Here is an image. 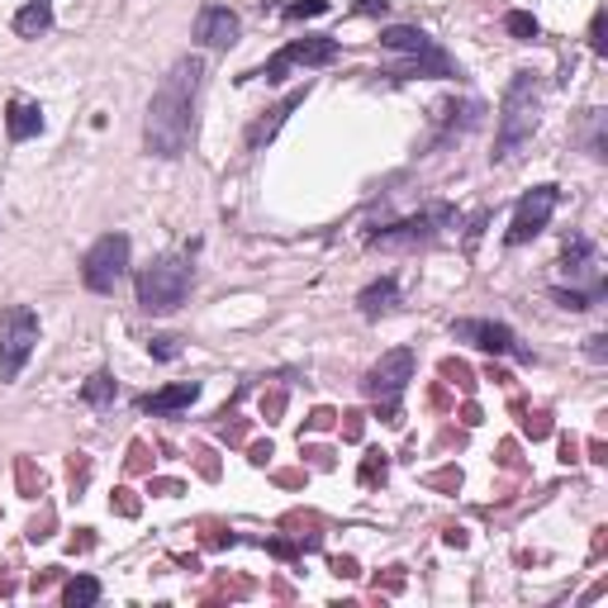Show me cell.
I'll use <instances>...</instances> for the list:
<instances>
[{
  "mask_svg": "<svg viewBox=\"0 0 608 608\" xmlns=\"http://www.w3.org/2000/svg\"><path fill=\"white\" fill-rule=\"evenodd\" d=\"M62 604H67V608H90V604H100V580H96V575H72L67 585H62Z\"/></svg>",
  "mask_w": 608,
  "mask_h": 608,
  "instance_id": "21",
  "label": "cell"
},
{
  "mask_svg": "<svg viewBox=\"0 0 608 608\" xmlns=\"http://www.w3.org/2000/svg\"><path fill=\"white\" fill-rule=\"evenodd\" d=\"M413 367H419V352L413 347H395V352H385L376 367L367 371V381H361V395L376 405V413L390 429L405 423V413H399V399H405L409 381H413Z\"/></svg>",
  "mask_w": 608,
  "mask_h": 608,
  "instance_id": "5",
  "label": "cell"
},
{
  "mask_svg": "<svg viewBox=\"0 0 608 608\" xmlns=\"http://www.w3.org/2000/svg\"><path fill=\"white\" fill-rule=\"evenodd\" d=\"M262 5H276V0H262Z\"/></svg>",
  "mask_w": 608,
  "mask_h": 608,
  "instance_id": "40",
  "label": "cell"
},
{
  "mask_svg": "<svg viewBox=\"0 0 608 608\" xmlns=\"http://www.w3.org/2000/svg\"><path fill=\"white\" fill-rule=\"evenodd\" d=\"M128 271V233H106L90 243V252L82 257V286L90 295H114Z\"/></svg>",
  "mask_w": 608,
  "mask_h": 608,
  "instance_id": "9",
  "label": "cell"
},
{
  "mask_svg": "<svg viewBox=\"0 0 608 608\" xmlns=\"http://www.w3.org/2000/svg\"><path fill=\"white\" fill-rule=\"evenodd\" d=\"M114 395H120V385H114L110 371H96V376L82 385V405H90V409H110Z\"/></svg>",
  "mask_w": 608,
  "mask_h": 608,
  "instance_id": "22",
  "label": "cell"
},
{
  "mask_svg": "<svg viewBox=\"0 0 608 608\" xmlns=\"http://www.w3.org/2000/svg\"><path fill=\"white\" fill-rule=\"evenodd\" d=\"M590 48L594 53H608V38H604V10H594V24H590Z\"/></svg>",
  "mask_w": 608,
  "mask_h": 608,
  "instance_id": "29",
  "label": "cell"
},
{
  "mask_svg": "<svg viewBox=\"0 0 608 608\" xmlns=\"http://www.w3.org/2000/svg\"><path fill=\"white\" fill-rule=\"evenodd\" d=\"M309 90H314V86L305 82L300 90H290V96L281 100V106H271V110L262 114V120H252V124H248V134H243V148H248V152H262V148L271 144V138L281 134V124H286L290 114H295V110H300L305 100H309Z\"/></svg>",
  "mask_w": 608,
  "mask_h": 608,
  "instance_id": "13",
  "label": "cell"
},
{
  "mask_svg": "<svg viewBox=\"0 0 608 608\" xmlns=\"http://www.w3.org/2000/svg\"><path fill=\"white\" fill-rule=\"evenodd\" d=\"M343 58V44L333 34H305L295 38V44H286L276 58H266V67L248 72L243 82H266V86H281L295 67H328V62Z\"/></svg>",
  "mask_w": 608,
  "mask_h": 608,
  "instance_id": "7",
  "label": "cell"
},
{
  "mask_svg": "<svg viewBox=\"0 0 608 608\" xmlns=\"http://www.w3.org/2000/svg\"><path fill=\"white\" fill-rule=\"evenodd\" d=\"M343 419H347L343 423V437H347V443H357V437H361V413L352 409V413H343Z\"/></svg>",
  "mask_w": 608,
  "mask_h": 608,
  "instance_id": "35",
  "label": "cell"
},
{
  "mask_svg": "<svg viewBox=\"0 0 608 608\" xmlns=\"http://www.w3.org/2000/svg\"><path fill=\"white\" fill-rule=\"evenodd\" d=\"M395 309H399V281L395 276L371 281V286L357 295V314L361 319H385V314H395Z\"/></svg>",
  "mask_w": 608,
  "mask_h": 608,
  "instance_id": "17",
  "label": "cell"
},
{
  "mask_svg": "<svg viewBox=\"0 0 608 608\" xmlns=\"http://www.w3.org/2000/svg\"><path fill=\"white\" fill-rule=\"evenodd\" d=\"M200 399V381H176V385H162V390H152L138 399V409L152 413V419H166V413H181L190 409Z\"/></svg>",
  "mask_w": 608,
  "mask_h": 608,
  "instance_id": "15",
  "label": "cell"
},
{
  "mask_svg": "<svg viewBox=\"0 0 608 608\" xmlns=\"http://www.w3.org/2000/svg\"><path fill=\"white\" fill-rule=\"evenodd\" d=\"M443 376L457 381L461 390H475V376H471V367H466V361H443Z\"/></svg>",
  "mask_w": 608,
  "mask_h": 608,
  "instance_id": "26",
  "label": "cell"
},
{
  "mask_svg": "<svg viewBox=\"0 0 608 608\" xmlns=\"http://www.w3.org/2000/svg\"><path fill=\"white\" fill-rule=\"evenodd\" d=\"M20 485L29 489V499L44 495V475H34V466H29V461H20Z\"/></svg>",
  "mask_w": 608,
  "mask_h": 608,
  "instance_id": "30",
  "label": "cell"
},
{
  "mask_svg": "<svg viewBox=\"0 0 608 608\" xmlns=\"http://www.w3.org/2000/svg\"><path fill=\"white\" fill-rule=\"evenodd\" d=\"M608 295V286H590V290H566V286H551V300L561 305V309H571V314H585V309H594Z\"/></svg>",
  "mask_w": 608,
  "mask_h": 608,
  "instance_id": "20",
  "label": "cell"
},
{
  "mask_svg": "<svg viewBox=\"0 0 608 608\" xmlns=\"http://www.w3.org/2000/svg\"><path fill=\"white\" fill-rule=\"evenodd\" d=\"M451 338L481 347V352H489V357H513L519 367H533L537 361L533 347H523L519 333H513L509 323H495V319H451Z\"/></svg>",
  "mask_w": 608,
  "mask_h": 608,
  "instance_id": "10",
  "label": "cell"
},
{
  "mask_svg": "<svg viewBox=\"0 0 608 608\" xmlns=\"http://www.w3.org/2000/svg\"><path fill=\"white\" fill-rule=\"evenodd\" d=\"M333 571H338V575H357V561H347V556H338V561H333Z\"/></svg>",
  "mask_w": 608,
  "mask_h": 608,
  "instance_id": "39",
  "label": "cell"
},
{
  "mask_svg": "<svg viewBox=\"0 0 608 608\" xmlns=\"http://www.w3.org/2000/svg\"><path fill=\"white\" fill-rule=\"evenodd\" d=\"M243 38V20L233 15L228 5H200L196 15V44L210 48V53H224Z\"/></svg>",
  "mask_w": 608,
  "mask_h": 608,
  "instance_id": "12",
  "label": "cell"
},
{
  "mask_svg": "<svg viewBox=\"0 0 608 608\" xmlns=\"http://www.w3.org/2000/svg\"><path fill=\"white\" fill-rule=\"evenodd\" d=\"M504 29L519 38V44H537L542 38V24H537V15H528V10H509V15H504Z\"/></svg>",
  "mask_w": 608,
  "mask_h": 608,
  "instance_id": "23",
  "label": "cell"
},
{
  "mask_svg": "<svg viewBox=\"0 0 608 608\" xmlns=\"http://www.w3.org/2000/svg\"><path fill=\"white\" fill-rule=\"evenodd\" d=\"M333 419H338V413H333V409H314V419H309V429H314V433H323V429H333Z\"/></svg>",
  "mask_w": 608,
  "mask_h": 608,
  "instance_id": "36",
  "label": "cell"
},
{
  "mask_svg": "<svg viewBox=\"0 0 608 608\" xmlns=\"http://www.w3.org/2000/svg\"><path fill=\"white\" fill-rule=\"evenodd\" d=\"M5 134H10V144H29V138H38V134H44V110H38L34 100H24V96H10Z\"/></svg>",
  "mask_w": 608,
  "mask_h": 608,
  "instance_id": "16",
  "label": "cell"
},
{
  "mask_svg": "<svg viewBox=\"0 0 608 608\" xmlns=\"http://www.w3.org/2000/svg\"><path fill=\"white\" fill-rule=\"evenodd\" d=\"M585 144H590V158H594V162L608 158V148H604V110H590V134H585Z\"/></svg>",
  "mask_w": 608,
  "mask_h": 608,
  "instance_id": "24",
  "label": "cell"
},
{
  "mask_svg": "<svg viewBox=\"0 0 608 608\" xmlns=\"http://www.w3.org/2000/svg\"><path fill=\"white\" fill-rule=\"evenodd\" d=\"M148 352L158 357V361H176V357H181V343H176V338H152Z\"/></svg>",
  "mask_w": 608,
  "mask_h": 608,
  "instance_id": "28",
  "label": "cell"
},
{
  "mask_svg": "<svg viewBox=\"0 0 608 608\" xmlns=\"http://www.w3.org/2000/svg\"><path fill=\"white\" fill-rule=\"evenodd\" d=\"M542 124V82L537 72H513L509 86H504V100H499V124H495V152H489V162L504 166L513 162L519 152L533 144Z\"/></svg>",
  "mask_w": 608,
  "mask_h": 608,
  "instance_id": "2",
  "label": "cell"
},
{
  "mask_svg": "<svg viewBox=\"0 0 608 608\" xmlns=\"http://www.w3.org/2000/svg\"><path fill=\"white\" fill-rule=\"evenodd\" d=\"M447 228H457V204L433 200V204H423L419 214L395 219V224L376 228L367 243H371V248H385V252H413V248H429V243H437Z\"/></svg>",
  "mask_w": 608,
  "mask_h": 608,
  "instance_id": "6",
  "label": "cell"
},
{
  "mask_svg": "<svg viewBox=\"0 0 608 608\" xmlns=\"http://www.w3.org/2000/svg\"><path fill=\"white\" fill-rule=\"evenodd\" d=\"M381 48H385V53H395V58H405V62H395V67L381 72V76H390V82H413V76H433V82H461L457 58H451L433 34L413 29V24H385V29H381Z\"/></svg>",
  "mask_w": 608,
  "mask_h": 608,
  "instance_id": "3",
  "label": "cell"
},
{
  "mask_svg": "<svg viewBox=\"0 0 608 608\" xmlns=\"http://www.w3.org/2000/svg\"><path fill=\"white\" fill-rule=\"evenodd\" d=\"M15 34L20 38H44V34H53V0H24V10L15 20Z\"/></svg>",
  "mask_w": 608,
  "mask_h": 608,
  "instance_id": "19",
  "label": "cell"
},
{
  "mask_svg": "<svg viewBox=\"0 0 608 608\" xmlns=\"http://www.w3.org/2000/svg\"><path fill=\"white\" fill-rule=\"evenodd\" d=\"M376 481H385V457L381 451H371V457L361 461V485H376Z\"/></svg>",
  "mask_w": 608,
  "mask_h": 608,
  "instance_id": "27",
  "label": "cell"
},
{
  "mask_svg": "<svg viewBox=\"0 0 608 608\" xmlns=\"http://www.w3.org/2000/svg\"><path fill=\"white\" fill-rule=\"evenodd\" d=\"M86 475H90V461H86V457H82V461H72V485H76V489L86 485Z\"/></svg>",
  "mask_w": 608,
  "mask_h": 608,
  "instance_id": "37",
  "label": "cell"
},
{
  "mask_svg": "<svg viewBox=\"0 0 608 608\" xmlns=\"http://www.w3.org/2000/svg\"><path fill=\"white\" fill-rule=\"evenodd\" d=\"M523 433H528V437H547V433H551V419H547V413H528V419H523Z\"/></svg>",
  "mask_w": 608,
  "mask_h": 608,
  "instance_id": "31",
  "label": "cell"
},
{
  "mask_svg": "<svg viewBox=\"0 0 608 608\" xmlns=\"http://www.w3.org/2000/svg\"><path fill=\"white\" fill-rule=\"evenodd\" d=\"M585 357H590V361H599V367L608 361V338H604V333H594V338H585Z\"/></svg>",
  "mask_w": 608,
  "mask_h": 608,
  "instance_id": "32",
  "label": "cell"
},
{
  "mask_svg": "<svg viewBox=\"0 0 608 608\" xmlns=\"http://www.w3.org/2000/svg\"><path fill=\"white\" fill-rule=\"evenodd\" d=\"M314 15H328V0H295V5H286V20H314Z\"/></svg>",
  "mask_w": 608,
  "mask_h": 608,
  "instance_id": "25",
  "label": "cell"
},
{
  "mask_svg": "<svg viewBox=\"0 0 608 608\" xmlns=\"http://www.w3.org/2000/svg\"><path fill=\"white\" fill-rule=\"evenodd\" d=\"M190 286H196V266H190V257L162 252L138 271V309H144V314H158V319L176 314V309L186 305Z\"/></svg>",
  "mask_w": 608,
  "mask_h": 608,
  "instance_id": "4",
  "label": "cell"
},
{
  "mask_svg": "<svg viewBox=\"0 0 608 608\" xmlns=\"http://www.w3.org/2000/svg\"><path fill=\"white\" fill-rule=\"evenodd\" d=\"M433 120L443 124V128H437V138H433V148H443L457 134H471V128L485 120V106H481V100H461V106H457V100H443V106L433 110Z\"/></svg>",
  "mask_w": 608,
  "mask_h": 608,
  "instance_id": "14",
  "label": "cell"
},
{
  "mask_svg": "<svg viewBox=\"0 0 608 608\" xmlns=\"http://www.w3.org/2000/svg\"><path fill=\"white\" fill-rule=\"evenodd\" d=\"M594 262H599L594 243L585 238V233H571V238H566V252H561V271H566L571 281H580V276H599V271H594Z\"/></svg>",
  "mask_w": 608,
  "mask_h": 608,
  "instance_id": "18",
  "label": "cell"
},
{
  "mask_svg": "<svg viewBox=\"0 0 608 608\" xmlns=\"http://www.w3.org/2000/svg\"><path fill=\"white\" fill-rule=\"evenodd\" d=\"M114 509H120L124 519H134V513H138V499L128 495V489H114Z\"/></svg>",
  "mask_w": 608,
  "mask_h": 608,
  "instance_id": "33",
  "label": "cell"
},
{
  "mask_svg": "<svg viewBox=\"0 0 608 608\" xmlns=\"http://www.w3.org/2000/svg\"><path fill=\"white\" fill-rule=\"evenodd\" d=\"M38 347V314L29 305H5L0 309V385L20 381Z\"/></svg>",
  "mask_w": 608,
  "mask_h": 608,
  "instance_id": "8",
  "label": "cell"
},
{
  "mask_svg": "<svg viewBox=\"0 0 608 608\" xmlns=\"http://www.w3.org/2000/svg\"><path fill=\"white\" fill-rule=\"evenodd\" d=\"M248 461H252V466H266V461H271V443H257Z\"/></svg>",
  "mask_w": 608,
  "mask_h": 608,
  "instance_id": "38",
  "label": "cell"
},
{
  "mask_svg": "<svg viewBox=\"0 0 608 608\" xmlns=\"http://www.w3.org/2000/svg\"><path fill=\"white\" fill-rule=\"evenodd\" d=\"M357 15H390V0H357Z\"/></svg>",
  "mask_w": 608,
  "mask_h": 608,
  "instance_id": "34",
  "label": "cell"
},
{
  "mask_svg": "<svg viewBox=\"0 0 608 608\" xmlns=\"http://www.w3.org/2000/svg\"><path fill=\"white\" fill-rule=\"evenodd\" d=\"M556 204H561V186H533L528 196L519 200V210H513V224L504 233V248H523V243H533L542 228L551 224Z\"/></svg>",
  "mask_w": 608,
  "mask_h": 608,
  "instance_id": "11",
  "label": "cell"
},
{
  "mask_svg": "<svg viewBox=\"0 0 608 608\" xmlns=\"http://www.w3.org/2000/svg\"><path fill=\"white\" fill-rule=\"evenodd\" d=\"M200 82H204V62L200 58H181V62H172V72L162 76V86L152 90L148 114H144V148H148V158H162V162L186 158L190 134H196Z\"/></svg>",
  "mask_w": 608,
  "mask_h": 608,
  "instance_id": "1",
  "label": "cell"
}]
</instances>
